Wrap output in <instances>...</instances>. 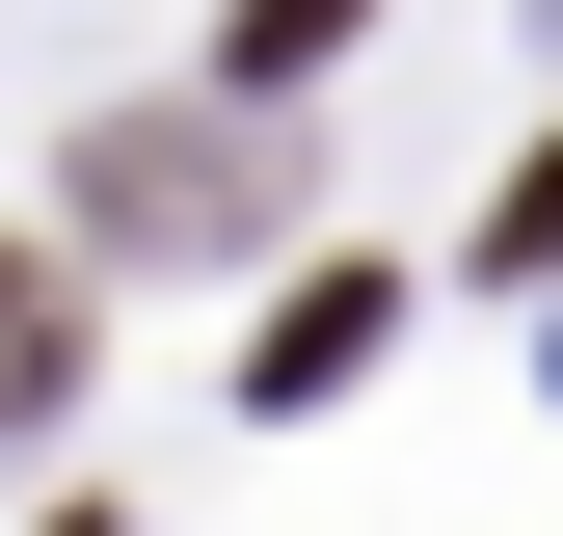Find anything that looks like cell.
I'll return each mask as SVG.
<instances>
[{"mask_svg": "<svg viewBox=\"0 0 563 536\" xmlns=\"http://www.w3.org/2000/svg\"><path fill=\"white\" fill-rule=\"evenodd\" d=\"M376 295H402V268H322V295H296V322H268V349H242V376H268V402H322L349 349H376Z\"/></svg>", "mask_w": 563, "mask_h": 536, "instance_id": "cell-2", "label": "cell"}, {"mask_svg": "<svg viewBox=\"0 0 563 536\" xmlns=\"http://www.w3.org/2000/svg\"><path fill=\"white\" fill-rule=\"evenodd\" d=\"M54 376H81V295H54V268H27V242H0V429H27V402H54Z\"/></svg>", "mask_w": 563, "mask_h": 536, "instance_id": "cell-3", "label": "cell"}, {"mask_svg": "<svg viewBox=\"0 0 563 536\" xmlns=\"http://www.w3.org/2000/svg\"><path fill=\"white\" fill-rule=\"evenodd\" d=\"M483 268H563V134L510 161V215H483Z\"/></svg>", "mask_w": 563, "mask_h": 536, "instance_id": "cell-5", "label": "cell"}, {"mask_svg": "<svg viewBox=\"0 0 563 536\" xmlns=\"http://www.w3.org/2000/svg\"><path fill=\"white\" fill-rule=\"evenodd\" d=\"M268 188H296L268 108H108L81 134V242H268Z\"/></svg>", "mask_w": 563, "mask_h": 536, "instance_id": "cell-1", "label": "cell"}, {"mask_svg": "<svg viewBox=\"0 0 563 536\" xmlns=\"http://www.w3.org/2000/svg\"><path fill=\"white\" fill-rule=\"evenodd\" d=\"M349 54V0H242V81H322Z\"/></svg>", "mask_w": 563, "mask_h": 536, "instance_id": "cell-4", "label": "cell"}]
</instances>
